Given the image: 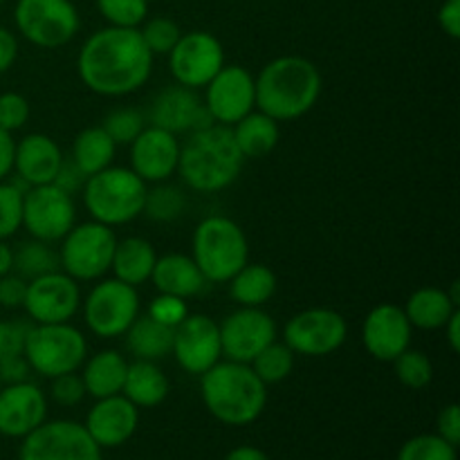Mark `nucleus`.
<instances>
[{"mask_svg":"<svg viewBox=\"0 0 460 460\" xmlns=\"http://www.w3.org/2000/svg\"><path fill=\"white\" fill-rule=\"evenodd\" d=\"M76 72L85 88L102 97L137 93L153 72V54L139 27L108 25L85 39L76 57Z\"/></svg>","mask_w":460,"mask_h":460,"instance_id":"1","label":"nucleus"},{"mask_svg":"<svg viewBox=\"0 0 460 460\" xmlns=\"http://www.w3.org/2000/svg\"><path fill=\"white\" fill-rule=\"evenodd\" d=\"M256 108L272 119L292 121L308 115L322 97V72L310 58L286 54L259 72Z\"/></svg>","mask_w":460,"mask_h":460,"instance_id":"2","label":"nucleus"},{"mask_svg":"<svg viewBox=\"0 0 460 460\" xmlns=\"http://www.w3.org/2000/svg\"><path fill=\"white\" fill-rule=\"evenodd\" d=\"M245 157L238 151L229 126L214 124L193 130L180 144L178 173L189 189L198 193H218L232 187L241 175Z\"/></svg>","mask_w":460,"mask_h":460,"instance_id":"3","label":"nucleus"},{"mask_svg":"<svg viewBox=\"0 0 460 460\" xmlns=\"http://www.w3.org/2000/svg\"><path fill=\"white\" fill-rule=\"evenodd\" d=\"M200 395L207 411L229 427H245L259 420L268 404V385L250 364L218 362L200 376Z\"/></svg>","mask_w":460,"mask_h":460,"instance_id":"4","label":"nucleus"},{"mask_svg":"<svg viewBox=\"0 0 460 460\" xmlns=\"http://www.w3.org/2000/svg\"><path fill=\"white\" fill-rule=\"evenodd\" d=\"M146 189V182L133 169L111 164L88 175L81 191L90 218L108 227H119L142 216Z\"/></svg>","mask_w":460,"mask_h":460,"instance_id":"5","label":"nucleus"},{"mask_svg":"<svg viewBox=\"0 0 460 460\" xmlns=\"http://www.w3.org/2000/svg\"><path fill=\"white\" fill-rule=\"evenodd\" d=\"M191 259L207 281L227 283L243 265L250 263L245 232L227 216H207L193 229Z\"/></svg>","mask_w":460,"mask_h":460,"instance_id":"6","label":"nucleus"},{"mask_svg":"<svg viewBox=\"0 0 460 460\" xmlns=\"http://www.w3.org/2000/svg\"><path fill=\"white\" fill-rule=\"evenodd\" d=\"M22 355L31 371L52 380L66 373H76L84 367L88 358V341L70 322L31 323Z\"/></svg>","mask_w":460,"mask_h":460,"instance_id":"7","label":"nucleus"},{"mask_svg":"<svg viewBox=\"0 0 460 460\" xmlns=\"http://www.w3.org/2000/svg\"><path fill=\"white\" fill-rule=\"evenodd\" d=\"M115 247L117 234L108 225L97 220L75 225L61 238V270L75 281H99L111 272Z\"/></svg>","mask_w":460,"mask_h":460,"instance_id":"8","label":"nucleus"},{"mask_svg":"<svg viewBox=\"0 0 460 460\" xmlns=\"http://www.w3.org/2000/svg\"><path fill=\"white\" fill-rule=\"evenodd\" d=\"M13 22L25 40L43 49H58L81 30L72 0H16Z\"/></svg>","mask_w":460,"mask_h":460,"instance_id":"9","label":"nucleus"},{"mask_svg":"<svg viewBox=\"0 0 460 460\" xmlns=\"http://www.w3.org/2000/svg\"><path fill=\"white\" fill-rule=\"evenodd\" d=\"M139 308L137 288L119 279H99L84 301L85 326L102 340H115L126 335L130 323L139 317Z\"/></svg>","mask_w":460,"mask_h":460,"instance_id":"10","label":"nucleus"},{"mask_svg":"<svg viewBox=\"0 0 460 460\" xmlns=\"http://www.w3.org/2000/svg\"><path fill=\"white\" fill-rule=\"evenodd\" d=\"M21 440L18 460H103L85 427L72 420H45Z\"/></svg>","mask_w":460,"mask_h":460,"instance_id":"11","label":"nucleus"},{"mask_svg":"<svg viewBox=\"0 0 460 460\" xmlns=\"http://www.w3.org/2000/svg\"><path fill=\"white\" fill-rule=\"evenodd\" d=\"M349 337V323L344 314L331 308H308L288 319L283 326V344L295 355L304 358H326L340 350Z\"/></svg>","mask_w":460,"mask_h":460,"instance_id":"12","label":"nucleus"},{"mask_svg":"<svg viewBox=\"0 0 460 460\" xmlns=\"http://www.w3.org/2000/svg\"><path fill=\"white\" fill-rule=\"evenodd\" d=\"M76 225L75 196L57 184L30 187L22 198V227L31 238L57 243Z\"/></svg>","mask_w":460,"mask_h":460,"instance_id":"13","label":"nucleus"},{"mask_svg":"<svg viewBox=\"0 0 460 460\" xmlns=\"http://www.w3.org/2000/svg\"><path fill=\"white\" fill-rule=\"evenodd\" d=\"M223 66L225 48L209 31H187L169 52V70L175 84L191 90L205 88Z\"/></svg>","mask_w":460,"mask_h":460,"instance_id":"14","label":"nucleus"},{"mask_svg":"<svg viewBox=\"0 0 460 460\" xmlns=\"http://www.w3.org/2000/svg\"><path fill=\"white\" fill-rule=\"evenodd\" d=\"M205 108L211 119L232 128L256 108V84L250 70L236 63H225L218 75L205 85Z\"/></svg>","mask_w":460,"mask_h":460,"instance_id":"15","label":"nucleus"},{"mask_svg":"<svg viewBox=\"0 0 460 460\" xmlns=\"http://www.w3.org/2000/svg\"><path fill=\"white\" fill-rule=\"evenodd\" d=\"M27 317L34 323H66L79 313L81 290L79 281L67 277L63 270L43 274L27 281L25 295Z\"/></svg>","mask_w":460,"mask_h":460,"instance_id":"16","label":"nucleus"},{"mask_svg":"<svg viewBox=\"0 0 460 460\" xmlns=\"http://www.w3.org/2000/svg\"><path fill=\"white\" fill-rule=\"evenodd\" d=\"M178 367L189 376H202L223 358L220 344V328L207 314H187L180 326L173 331V350Z\"/></svg>","mask_w":460,"mask_h":460,"instance_id":"17","label":"nucleus"},{"mask_svg":"<svg viewBox=\"0 0 460 460\" xmlns=\"http://www.w3.org/2000/svg\"><path fill=\"white\" fill-rule=\"evenodd\" d=\"M220 328L223 355L232 362L250 364L263 349L277 341V322L261 308H238Z\"/></svg>","mask_w":460,"mask_h":460,"instance_id":"18","label":"nucleus"},{"mask_svg":"<svg viewBox=\"0 0 460 460\" xmlns=\"http://www.w3.org/2000/svg\"><path fill=\"white\" fill-rule=\"evenodd\" d=\"M148 121L162 130L180 135L193 133L214 126L216 121L207 112L205 103L198 97V90L187 88V85H166L153 97L151 108H148Z\"/></svg>","mask_w":460,"mask_h":460,"instance_id":"19","label":"nucleus"},{"mask_svg":"<svg viewBox=\"0 0 460 460\" xmlns=\"http://www.w3.org/2000/svg\"><path fill=\"white\" fill-rule=\"evenodd\" d=\"M413 326L404 308L395 304H380L367 314L362 323V344L377 362H394L411 346Z\"/></svg>","mask_w":460,"mask_h":460,"instance_id":"20","label":"nucleus"},{"mask_svg":"<svg viewBox=\"0 0 460 460\" xmlns=\"http://www.w3.org/2000/svg\"><path fill=\"white\" fill-rule=\"evenodd\" d=\"M48 420V398L34 382L0 386V436L25 438Z\"/></svg>","mask_w":460,"mask_h":460,"instance_id":"21","label":"nucleus"},{"mask_svg":"<svg viewBox=\"0 0 460 460\" xmlns=\"http://www.w3.org/2000/svg\"><path fill=\"white\" fill-rule=\"evenodd\" d=\"M180 142L173 133L146 126L130 144V169L144 182H166L178 171Z\"/></svg>","mask_w":460,"mask_h":460,"instance_id":"22","label":"nucleus"},{"mask_svg":"<svg viewBox=\"0 0 460 460\" xmlns=\"http://www.w3.org/2000/svg\"><path fill=\"white\" fill-rule=\"evenodd\" d=\"M84 427L102 449L121 447L137 431L139 409L121 394L102 398L93 404Z\"/></svg>","mask_w":460,"mask_h":460,"instance_id":"23","label":"nucleus"},{"mask_svg":"<svg viewBox=\"0 0 460 460\" xmlns=\"http://www.w3.org/2000/svg\"><path fill=\"white\" fill-rule=\"evenodd\" d=\"M61 146L49 135L30 133L16 142V155H13V173L21 178L27 187H40L52 184L58 169L63 164Z\"/></svg>","mask_w":460,"mask_h":460,"instance_id":"24","label":"nucleus"},{"mask_svg":"<svg viewBox=\"0 0 460 460\" xmlns=\"http://www.w3.org/2000/svg\"><path fill=\"white\" fill-rule=\"evenodd\" d=\"M151 281L157 292L180 296V299H193V296L202 295L209 286L196 261L187 254L157 256Z\"/></svg>","mask_w":460,"mask_h":460,"instance_id":"25","label":"nucleus"},{"mask_svg":"<svg viewBox=\"0 0 460 460\" xmlns=\"http://www.w3.org/2000/svg\"><path fill=\"white\" fill-rule=\"evenodd\" d=\"M84 380L85 394L93 395L94 400L111 398V395L121 394L126 380V371H128V362L119 350H99L93 358H85L84 362Z\"/></svg>","mask_w":460,"mask_h":460,"instance_id":"26","label":"nucleus"},{"mask_svg":"<svg viewBox=\"0 0 460 460\" xmlns=\"http://www.w3.org/2000/svg\"><path fill=\"white\" fill-rule=\"evenodd\" d=\"M169 391H171L169 377H166V373L162 371L155 362H148V359H135L133 364H128L121 395H126L135 407L137 409L160 407V404L166 400V395H169Z\"/></svg>","mask_w":460,"mask_h":460,"instance_id":"27","label":"nucleus"},{"mask_svg":"<svg viewBox=\"0 0 460 460\" xmlns=\"http://www.w3.org/2000/svg\"><path fill=\"white\" fill-rule=\"evenodd\" d=\"M234 142L245 160H261L277 148L281 139L279 121L261 111H252L232 126Z\"/></svg>","mask_w":460,"mask_h":460,"instance_id":"28","label":"nucleus"},{"mask_svg":"<svg viewBox=\"0 0 460 460\" xmlns=\"http://www.w3.org/2000/svg\"><path fill=\"white\" fill-rule=\"evenodd\" d=\"M155 247L139 236H128L124 241H117L115 256H112L111 272L115 279L139 288L142 283L151 281L153 268H155Z\"/></svg>","mask_w":460,"mask_h":460,"instance_id":"29","label":"nucleus"},{"mask_svg":"<svg viewBox=\"0 0 460 460\" xmlns=\"http://www.w3.org/2000/svg\"><path fill=\"white\" fill-rule=\"evenodd\" d=\"M458 310L449 290L443 288H420L409 296L404 305L409 323L420 331H443L447 319Z\"/></svg>","mask_w":460,"mask_h":460,"instance_id":"30","label":"nucleus"},{"mask_svg":"<svg viewBox=\"0 0 460 460\" xmlns=\"http://www.w3.org/2000/svg\"><path fill=\"white\" fill-rule=\"evenodd\" d=\"M173 331L175 328L164 326L153 317L144 314L137 317L126 331V349L135 359H148V362H160L169 358L173 350Z\"/></svg>","mask_w":460,"mask_h":460,"instance_id":"31","label":"nucleus"},{"mask_svg":"<svg viewBox=\"0 0 460 460\" xmlns=\"http://www.w3.org/2000/svg\"><path fill=\"white\" fill-rule=\"evenodd\" d=\"M277 274L263 263H247L229 279V295L241 308H261L277 295Z\"/></svg>","mask_w":460,"mask_h":460,"instance_id":"32","label":"nucleus"},{"mask_svg":"<svg viewBox=\"0 0 460 460\" xmlns=\"http://www.w3.org/2000/svg\"><path fill=\"white\" fill-rule=\"evenodd\" d=\"M115 153L117 144L112 142L111 135L102 126H90V128L81 130L72 142L70 160L88 178V175H94L111 166L115 160Z\"/></svg>","mask_w":460,"mask_h":460,"instance_id":"33","label":"nucleus"},{"mask_svg":"<svg viewBox=\"0 0 460 460\" xmlns=\"http://www.w3.org/2000/svg\"><path fill=\"white\" fill-rule=\"evenodd\" d=\"M49 245L52 243L36 241V238L21 243L13 250V274L22 277L25 281H31V279L61 270L58 252H54Z\"/></svg>","mask_w":460,"mask_h":460,"instance_id":"34","label":"nucleus"},{"mask_svg":"<svg viewBox=\"0 0 460 460\" xmlns=\"http://www.w3.org/2000/svg\"><path fill=\"white\" fill-rule=\"evenodd\" d=\"M184 209H187V196L182 193V189L166 182H157L155 189H146L142 211L146 218L155 220V223H171V220H178Z\"/></svg>","mask_w":460,"mask_h":460,"instance_id":"35","label":"nucleus"},{"mask_svg":"<svg viewBox=\"0 0 460 460\" xmlns=\"http://www.w3.org/2000/svg\"><path fill=\"white\" fill-rule=\"evenodd\" d=\"M295 362L296 355L292 353L290 346L281 344V341H272L268 349H263L252 359L250 367L265 385H279V382L290 377V373L295 371Z\"/></svg>","mask_w":460,"mask_h":460,"instance_id":"36","label":"nucleus"},{"mask_svg":"<svg viewBox=\"0 0 460 460\" xmlns=\"http://www.w3.org/2000/svg\"><path fill=\"white\" fill-rule=\"evenodd\" d=\"M27 189L21 178L0 180V241H7L22 227V198Z\"/></svg>","mask_w":460,"mask_h":460,"instance_id":"37","label":"nucleus"},{"mask_svg":"<svg viewBox=\"0 0 460 460\" xmlns=\"http://www.w3.org/2000/svg\"><path fill=\"white\" fill-rule=\"evenodd\" d=\"M394 368L400 385L407 386V389H425L434 380V364L422 350L407 349L394 359Z\"/></svg>","mask_w":460,"mask_h":460,"instance_id":"38","label":"nucleus"},{"mask_svg":"<svg viewBox=\"0 0 460 460\" xmlns=\"http://www.w3.org/2000/svg\"><path fill=\"white\" fill-rule=\"evenodd\" d=\"M395 460H458V452L456 445L447 443L438 434H420L400 447Z\"/></svg>","mask_w":460,"mask_h":460,"instance_id":"39","label":"nucleus"},{"mask_svg":"<svg viewBox=\"0 0 460 460\" xmlns=\"http://www.w3.org/2000/svg\"><path fill=\"white\" fill-rule=\"evenodd\" d=\"M102 128L111 135L117 146H130L137 135L146 128V117L135 108H117L103 119Z\"/></svg>","mask_w":460,"mask_h":460,"instance_id":"40","label":"nucleus"},{"mask_svg":"<svg viewBox=\"0 0 460 460\" xmlns=\"http://www.w3.org/2000/svg\"><path fill=\"white\" fill-rule=\"evenodd\" d=\"M142 34L144 43L146 48L151 49L153 57H169L171 49L175 48V43L180 40L182 31H180V25L173 21V18H166V16H155V18H148L144 21V27L139 30Z\"/></svg>","mask_w":460,"mask_h":460,"instance_id":"41","label":"nucleus"},{"mask_svg":"<svg viewBox=\"0 0 460 460\" xmlns=\"http://www.w3.org/2000/svg\"><path fill=\"white\" fill-rule=\"evenodd\" d=\"M108 25L139 27L148 18V0H94Z\"/></svg>","mask_w":460,"mask_h":460,"instance_id":"42","label":"nucleus"},{"mask_svg":"<svg viewBox=\"0 0 460 460\" xmlns=\"http://www.w3.org/2000/svg\"><path fill=\"white\" fill-rule=\"evenodd\" d=\"M146 314L155 319V322L164 323V326L175 328L187 319L189 314L187 299H180V296H173V295H162L160 292V295L148 304Z\"/></svg>","mask_w":460,"mask_h":460,"instance_id":"43","label":"nucleus"},{"mask_svg":"<svg viewBox=\"0 0 460 460\" xmlns=\"http://www.w3.org/2000/svg\"><path fill=\"white\" fill-rule=\"evenodd\" d=\"M30 102L21 93L0 94V128L13 133L30 121Z\"/></svg>","mask_w":460,"mask_h":460,"instance_id":"44","label":"nucleus"},{"mask_svg":"<svg viewBox=\"0 0 460 460\" xmlns=\"http://www.w3.org/2000/svg\"><path fill=\"white\" fill-rule=\"evenodd\" d=\"M49 394H52L54 402L61 404V407H76L88 395L79 373H66V376L52 377V389H49Z\"/></svg>","mask_w":460,"mask_h":460,"instance_id":"45","label":"nucleus"},{"mask_svg":"<svg viewBox=\"0 0 460 460\" xmlns=\"http://www.w3.org/2000/svg\"><path fill=\"white\" fill-rule=\"evenodd\" d=\"M27 331L30 323L25 322H0V359L22 355Z\"/></svg>","mask_w":460,"mask_h":460,"instance_id":"46","label":"nucleus"},{"mask_svg":"<svg viewBox=\"0 0 460 460\" xmlns=\"http://www.w3.org/2000/svg\"><path fill=\"white\" fill-rule=\"evenodd\" d=\"M27 295V281L18 274L9 272L0 277V305L7 310L22 308Z\"/></svg>","mask_w":460,"mask_h":460,"instance_id":"47","label":"nucleus"},{"mask_svg":"<svg viewBox=\"0 0 460 460\" xmlns=\"http://www.w3.org/2000/svg\"><path fill=\"white\" fill-rule=\"evenodd\" d=\"M436 434L440 436V438H445L447 443L456 445L460 443V409L456 402L447 404V407H443V411L438 413V418H436Z\"/></svg>","mask_w":460,"mask_h":460,"instance_id":"48","label":"nucleus"},{"mask_svg":"<svg viewBox=\"0 0 460 460\" xmlns=\"http://www.w3.org/2000/svg\"><path fill=\"white\" fill-rule=\"evenodd\" d=\"M30 364L25 355H12V358L0 359V380L3 385H18V382L30 380Z\"/></svg>","mask_w":460,"mask_h":460,"instance_id":"49","label":"nucleus"},{"mask_svg":"<svg viewBox=\"0 0 460 460\" xmlns=\"http://www.w3.org/2000/svg\"><path fill=\"white\" fill-rule=\"evenodd\" d=\"M85 180L88 178H85V175L76 169L75 162L63 160L61 169H58L57 178H54V184H57V187H61L63 191L70 193V196H75L76 191H81V189H84Z\"/></svg>","mask_w":460,"mask_h":460,"instance_id":"50","label":"nucleus"},{"mask_svg":"<svg viewBox=\"0 0 460 460\" xmlns=\"http://www.w3.org/2000/svg\"><path fill=\"white\" fill-rule=\"evenodd\" d=\"M438 25L449 39H460V0H445L440 4Z\"/></svg>","mask_w":460,"mask_h":460,"instance_id":"51","label":"nucleus"},{"mask_svg":"<svg viewBox=\"0 0 460 460\" xmlns=\"http://www.w3.org/2000/svg\"><path fill=\"white\" fill-rule=\"evenodd\" d=\"M18 58V39L12 30L0 25V75L12 70Z\"/></svg>","mask_w":460,"mask_h":460,"instance_id":"52","label":"nucleus"},{"mask_svg":"<svg viewBox=\"0 0 460 460\" xmlns=\"http://www.w3.org/2000/svg\"><path fill=\"white\" fill-rule=\"evenodd\" d=\"M13 155H16V139L12 133L0 128V180H7L13 171Z\"/></svg>","mask_w":460,"mask_h":460,"instance_id":"53","label":"nucleus"},{"mask_svg":"<svg viewBox=\"0 0 460 460\" xmlns=\"http://www.w3.org/2000/svg\"><path fill=\"white\" fill-rule=\"evenodd\" d=\"M445 337H447V344L452 349V353H460V310L447 319V323L443 326Z\"/></svg>","mask_w":460,"mask_h":460,"instance_id":"54","label":"nucleus"},{"mask_svg":"<svg viewBox=\"0 0 460 460\" xmlns=\"http://www.w3.org/2000/svg\"><path fill=\"white\" fill-rule=\"evenodd\" d=\"M225 460H270V458L263 449L252 447V445H241V447H234Z\"/></svg>","mask_w":460,"mask_h":460,"instance_id":"55","label":"nucleus"},{"mask_svg":"<svg viewBox=\"0 0 460 460\" xmlns=\"http://www.w3.org/2000/svg\"><path fill=\"white\" fill-rule=\"evenodd\" d=\"M13 272V250L7 241H0V277Z\"/></svg>","mask_w":460,"mask_h":460,"instance_id":"56","label":"nucleus"},{"mask_svg":"<svg viewBox=\"0 0 460 460\" xmlns=\"http://www.w3.org/2000/svg\"><path fill=\"white\" fill-rule=\"evenodd\" d=\"M0 386H3V380H0Z\"/></svg>","mask_w":460,"mask_h":460,"instance_id":"57","label":"nucleus"},{"mask_svg":"<svg viewBox=\"0 0 460 460\" xmlns=\"http://www.w3.org/2000/svg\"><path fill=\"white\" fill-rule=\"evenodd\" d=\"M4 3V0H0V4H3Z\"/></svg>","mask_w":460,"mask_h":460,"instance_id":"58","label":"nucleus"}]
</instances>
